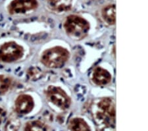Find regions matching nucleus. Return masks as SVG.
<instances>
[{
    "mask_svg": "<svg viewBox=\"0 0 148 131\" xmlns=\"http://www.w3.org/2000/svg\"><path fill=\"white\" fill-rule=\"evenodd\" d=\"M64 28L72 39L81 40L87 35L90 30V24L82 17L71 15L66 18Z\"/></svg>",
    "mask_w": 148,
    "mask_h": 131,
    "instance_id": "f257e3e1",
    "label": "nucleus"
},
{
    "mask_svg": "<svg viewBox=\"0 0 148 131\" xmlns=\"http://www.w3.org/2000/svg\"><path fill=\"white\" fill-rule=\"evenodd\" d=\"M94 117L97 123L111 127L114 126L115 121V105L111 98H103L99 100L96 105Z\"/></svg>",
    "mask_w": 148,
    "mask_h": 131,
    "instance_id": "f03ea898",
    "label": "nucleus"
},
{
    "mask_svg": "<svg viewBox=\"0 0 148 131\" xmlns=\"http://www.w3.org/2000/svg\"><path fill=\"white\" fill-rule=\"evenodd\" d=\"M69 52L61 46H56L44 51L41 62L49 68H59L63 66L69 58Z\"/></svg>",
    "mask_w": 148,
    "mask_h": 131,
    "instance_id": "7ed1b4c3",
    "label": "nucleus"
},
{
    "mask_svg": "<svg viewBox=\"0 0 148 131\" xmlns=\"http://www.w3.org/2000/svg\"><path fill=\"white\" fill-rule=\"evenodd\" d=\"M23 48L15 42H8L0 47V62L10 63L22 58Z\"/></svg>",
    "mask_w": 148,
    "mask_h": 131,
    "instance_id": "20e7f679",
    "label": "nucleus"
},
{
    "mask_svg": "<svg viewBox=\"0 0 148 131\" xmlns=\"http://www.w3.org/2000/svg\"><path fill=\"white\" fill-rule=\"evenodd\" d=\"M49 101L62 110H66L71 105V99L66 92L59 87L49 86L46 91Z\"/></svg>",
    "mask_w": 148,
    "mask_h": 131,
    "instance_id": "39448f33",
    "label": "nucleus"
},
{
    "mask_svg": "<svg viewBox=\"0 0 148 131\" xmlns=\"http://www.w3.org/2000/svg\"><path fill=\"white\" fill-rule=\"evenodd\" d=\"M37 0H13L9 6L11 14L25 13L27 11L37 8Z\"/></svg>",
    "mask_w": 148,
    "mask_h": 131,
    "instance_id": "423d86ee",
    "label": "nucleus"
},
{
    "mask_svg": "<svg viewBox=\"0 0 148 131\" xmlns=\"http://www.w3.org/2000/svg\"><path fill=\"white\" fill-rule=\"evenodd\" d=\"M15 106L16 113L21 115H26L32 111L34 107V102L30 95L23 94L19 95L16 99Z\"/></svg>",
    "mask_w": 148,
    "mask_h": 131,
    "instance_id": "0eeeda50",
    "label": "nucleus"
},
{
    "mask_svg": "<svg viewBox=\"0 0 148 131\" xmlns=\"http://www.w3.org/2000/svg\"><path fill=\"white\" fill-rule=\"evenodd\" d=\"M92 80L97 85H106L110 83L111 75L108 71L103 68L97 67L93 72Z\"/></svg>",
    "mask_w": 148,
    "mask_h": 131,
    "instance_id": "6e6552de",
    "label": "nucleus"
},
{
    "mask_svg": "<svg viewBox=\"0 0 148 131\" xmlns=\"http://www.w3.org/2000/svg\"><path fill=\"white\" fill-rule=\"evenodd\" d=\"M47 1L50 8L59 12L70 10L73 3V0H47Z\"/></svg>",
    "mask_w": 148,
    "mask_h": 131,
    "instance_id": "1a4fd4ad",
    "label": "nucleus"
},
{
    "mask_svg": "<svg viewBox=\"0 0 148 131\" xmlns=\"http://www.w3.org/2000/svg\"><path fill=\"white\" fill-rule=\"evenodd\" d=\"M69 127L71 131H91L88 123L81 118H73L69 121Z\"/></svg>",
    "mask_w": 148,
    "mask_h": 131,
    "instance_id": "9d476101",
    "label": "nucleus"
},
{
    "mask_svg": "<svg viewBox=\"0 0 148 131\" xmlns=\"http://www.w3.org/2000/svg\"><path fill=\"white\" fill-rule=\"evenodd\" d=\"M102 17L109 25H114L116 21V6L109 5L103 9Z\"/></svg>",
    "mask_w": 148,
    "mask_h": 131,
    "instance_id": "9b49d317",
    "label": "nucleus"
},
{
    "mask_svg": "<svg viewBox=\"0 0 148 131\" xmlns=\"http://www.w3.org/2000/svg\"><path fill=\"white\" fill-rule=\"evenodd\" d=\"M24 131H49V127L40 121H32L26 124Z\"/></svg>",
    "mask_w": 148,
    "mask_h": 131,
    "instance_id": "f8f14e48",
    "label": "nucleus"
},
{
    "mask_svg": "<svg viewBox=\"0 0 148 131\" xmlns=\"http://www.w3.org/2000/svg\"><path fill=\"white\" fill-rule=\"evenodd\" d=\"M12 80L8 76L0 75V95L5 94L10 89Z\"/></svg>",
    "mask_w": 148,
    "mask_h": 131,
    "instance_id": "ddd939ff",
    "label": "nucleus"
},
{
    "mask_svg": "<svg viewBox=\"0 0 148 131\" xmlns=\"http://www.w3.org/2000/svg\"><path fill=\"white\" fill-rule=\"evenodd\" d=\"M21 127L20 121L18 118L11 117L7 122L5 126V131H18Z\"/></svg>",
    "mask_w": 148,
    "mask_h": 131,
    "instance_id": "4468645a",
    "label": "nucleus"
},
{
    "mask_svg": "<svg viewBox=\"0 0 148 131\" xmlns=\"http://www.w3.org/2000/svg\"><path fill=\"white\" fill-rule=\"evenodd\" d=\"M41 70L38 68H32L28 71V77L30 80H36L41 77Z\"/></svg>",
    "mask_w": 148,
    "mask_h": 131,
    "instance_id": "2eb2a0df",
    "label": "nucleus"
},
{
    "mask_svg": "<svg viewBox=\"0 0 148 131\" xmlns=\"http://www.w3.org/2000/svg\"><path fill=\"white\" fill-rule=\"evenodd\" d=\"M5 116V111L1 107H0V125H1L2 121H3Z\"/></svg>",
    "mask_w": 148,
    "mask_h": 131,
    "instance_id": "dca6fc26",
    "label": "nucleus"
}]
</instances>
